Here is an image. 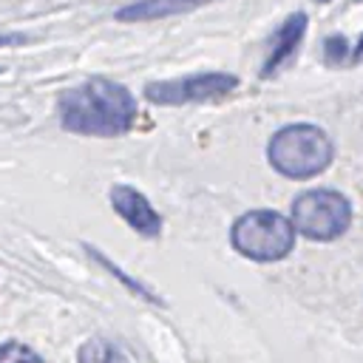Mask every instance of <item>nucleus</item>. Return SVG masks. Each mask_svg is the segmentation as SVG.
I'll list each match as a JSON object with an SVG mask.
<instances>
[{
    "label": "nucleus",
    "instance_id": "nucleus-15",
    "mask_svg": "<svg viewBox=\"0 0 363 363\" xmlns=\"http://www.w3.org/2000/svg\"><path fill=\"white\" fill-rule=\"evenodd\" d=\"M318 3H326V0H318Z\"/></svg>",
    "mask_w": 363,
    "mask_h": 363
},
{
    "label": "nucleus",
    "instance_id": "nucleus-12",
    "mask_svg": "<svg viewBox=\"0 0 363 363\" xmlns=\"http://www.w3.org/2000/svg\"><path fill=\"white\" fill-rule=\"evenodd\" d=\"M343 57H346V37H329L326 40V62L340 65Z\"/></svg>",
    "mask_w": 363,
    "mask_h": 363
},
{
    "label": "nucleus",
    "instance_id": "nucleus-14",
    "mask_svg": "<svg viewBox=\"0 0 363 363\" xmlns=\"http://www.w3.org/2000/svg\"><path fill=\"white\" fill-rule=\"evenodd\" d=\"M360 57H363V37H360V45H357V48H354V54H352V62H357Z\"/></svg>",
    "mask_w": 363,
    "mask_h": 363
},
{
    "label": "nucleus",
    "instance_id": "nucleus-3",
    "mask_svg": "<svg viewBox=\"0 0 363 363\" xmlns=\"http://www.w3.org/2000/svg\"><path fill=\"white\" fill-rule=\"evenodd\" d=\"M233 247L255 261L286 258L295 247V227L286 216L275 210H250L233 224Z\"/></svg>",
    "mask_w": 363,
    "mask_h": 363
},
{
    "label": "nucleus",
    "instance_id": "nucleus-1",
    "mask_svg": "<svg viewBox=\"0 0 363 363\" xmlns=\"http://www.w3.org/2000/svg\"><path fill=\"white\" fill-rule=\"evenodd\" d=\"M60 125L82 136H122L136 122L133 94L111 79L94 77L60 94L57 99Z\"/></svg>",
    "mask_w": 363,
    "mask_h": 363
},
{
    "label": "nucleus",
    "instance_id": "nucleus-10",
    "mask_svg": "<svg viewBox=\"0 0 363 363\" xmlns=\"http://www.w3.org/2000/svg\"><path fill=\"white\" fill-rule=\"evenodd\" d=\"M0 363H43V357L26 343L6 340L0 343Z\"/></svg>",
    "mask_w": 363,
    "mask_h": 363
},
{
    "label": "nucleus",
    "instance_id": "nucleus-7",
    "mask_svg": "<svg viewBox=\"0 0 363 363\" xmlns=\"http://www.w3.org/2000/svg\"><path fill=\"white\" fill-rule=\"evenodd\" d=\"M303 31H306V14H303V11L289 14L286 23L278 28V34H275V40H272V51H269V57H267V62H264L261 77H269L272 71H278V68L295 54V48H298V43H301Z\"/></svg>",
    "mask_w": 363,
    "mask_h": 363
},
{
    "label": "nucleus",
    "instance_id": "nucleus-2",
    "mask_svg": "<svg viewBox=\"0 0 363 363\" xmlns=\"http://www.w3.org/2000/svg\"><path fill=\"white\" fill-rule=\"evenodd\" d=\"M267 156L278 173L289 179H309L329 167L332 142L315 125H289L269 139Z\"/></svg>",
    "mask_w": 363,
    "mask_h": 363
},
{
    "label": "nucleus",
    "instance_id": "nucleus-13",
    "mask_svg": "<svg viewBox=\"0 0 363 363\" xmlns=\"http://www.w3.org/2000/svg\"><path fill=\"white\" fill-rule=\"evenodd\" d=\"M26 37L23 34H3L0 37V45H17V43H23Z\"/></svg>",
    "mask_w": 363,
    "mask_h": 363
},
{
    "label": "nucleus",
    "instance_id": "nucleus-5",
    "mask_svg": "<svg viewBox=\"0 0 363 363\" xmlns=\"http://www.w3.org/2000/svg\"><path fill=\"white\" fill-rule=\"evenodd\" d=\"M235 85H238V77L224 74V71H207V74H190L182 79L150 82L145 88V96L156 105H187V102L218 99L230 94Z\"/></svg>",
    "mask_w": 363,
    "mask_h": 363
},
{
    "label": "nucleus",
    "instance_id": "nucleus-11",
    "mask_svg": "<svg viewBox=\"0 0 363 363\" xmlns=\"http://www.w3.org/2000/svg\"><path fill=\"white\" fill-rule=\"evenodd\" d=\"M88 252H91V255H94V258H96V261H99V264H102L105 269H111V275H116V278H119V281H122L125 286H130V289H133L136 295H142V298H147V301H153V303H156V295H150V292H147V289H145V286H142L139 281H130V278H128V275H125V272H122L119 267H113V264H111V261H108V258H105V255H102L99 250L88 247Z\"/></svg>",
    "mask_w": 363,
    "mask_h": 363
},
{
    "label": "nucleus",
    "instance_id": "nucleus-6",
    "mask_svg": "<svg viewBox=\"0 0 363 363\" xmlns=\"http://www.w3.org/2000/svg\"><path fill=\"white\" fill-rule=\"evenodd\" d=\"M111 204L139 235L156 238L162 233V216L153 210V204L136 187H128V184L111 187Z\"/></svg>",
    "mask_w": 363,
    "mask_h": 363
},
{
    "label": "nucleus",
    "instance_id": "nucleus-4",
    "mask_svg": "<svg viewBox=\"0 0 363 363\" xmlns=\"http://www.w3.org/2000/svg\"><path fill=\"white\" fill-rule=\"evenodd\" d=\"M352 221L349 201L335 190H306L292 201V227L312 241H332Z\"/></svg>",
    "mask_w": 363,
    "mask_h": 363
},
{
    "label": "nucleus",
    "instance_id": "nucleus-8",
    "mask_svg": "<svg viewBox=\"0 0 363 363\" xmlns=\"http://www.w3.org/2000/svg\"><path fill=\"white\" fill-rule=\"evenodd\" d=\"M201 3L210 0H136L125 9L116 11V20L133 23V20H156V17H167V14H179V11H190Z\"/></svg>",
    "mask_w": 363,
    "mask_h": 363
},
{
    "label": "nucleus",
    "instance_id": "nucleus-9",
    "mask_svg": "<svg viewBox=\"0 0 363 363\" xmlns=\"http://www.w3.org/2000/svg\"><path fill=\"white\" fill-rule=\"evenodd\" d=\"M77 363H128L125 354L105 337H91L79 346Z\"/></svg>",
    "mask_w": 363,
    "mask_h": 363
}]
</instances>
